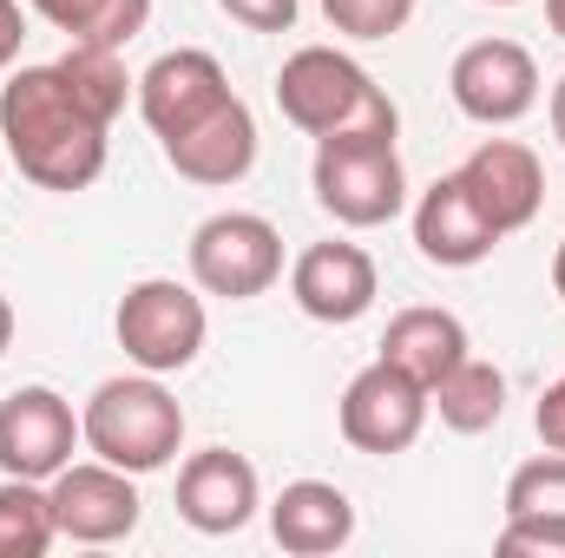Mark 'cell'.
I'll list each match as a JSON object with an SVG mask.
<instances>
[{
    "instance_id": "f1b7e54d",
    "label": "cell",
    "mask_w": 565,
    "mask_h": 558,
    "mask_svg": "<svg viewBox=\"0 0 565 558\" xmlns=\"http://www.w3.org/2000/svg\"><path fill=\"white\" fill-rule=\"evenodd\" d=\"M553 139L565 144V79L553 86Z\"/></svg>"
},
{
    "instance_id": "1f68e13d",
    "label": "cell",
    "mask_w": 565,
    "mask_h": 558,
    "mask_svg": "<svg viewBox=\"0 0 565 558\" xmlns=\"http://www.w3.org/2000/svg\"><path fill=\"white\" fill-rule=\"evenodd\" d=\"M480 7H520V0H480Z\"/></svg>"
},
{
    "instance_id": "484cf974",
    "label": "cell",
    "mask_w": 565,
    "mask_h": 558,
    "mask_svg": "<svg viewBox=\"0 0 565 558\" xmlns=\"http://www.w3.org/2000/svg\"><path fill=\"white\" fill-rule=\"evenodd\" d=\"M533 427H540V440L553 447V453H565V375L540 395V408H533Z\"/></svg>"
},
{
    "instance_id": "277c9868",
    "label": "cell",
    "mask_w": 565,
    "mask_h": 558,
    "mask_svg": "<svg viewBox=\"0 0 565 558\" xmlns=\"http://www.w3.org/2000/svg\"><path fill=\"white\" fill-rule=\"evenodd\" d=\"M309 184H316V204L349 230L395 224L408 204V171L395 139H316Z\"/></svg>"
},
{
    "instance_id": "8992f818",
    "label": "cell",
    "mask_w": 565,
    "mask_h": 558,
    "mask_svg": "<svg viewBox=\"0 0 565 558\" xmlns=\"http://www.w3.org/2000/svg\"><path fill=\"white\" fill-rule=\"evenodd\" d=\"M282 277V237L257 211H217L191 230V282L224 302H250Z\"/></svg>"
},
{
    "instance_id": "f546056e",
    "label": "cell",
    "mask_w": 565,
    "mask_h": 558,
    "mask_svg": "<svg viewBox=\"0 0 565 558\" xmlns=\"http://www.w3.org/2000/svg\"><path fill=\"white\" fill-rule=\"evenodd\" d=\"M546 20H553V33L565 40V0H546Z\"/></svg>"
},
{
    "instance_id": "603a6c76",
    "label": "cell",
    "mask_w": 565,
    "mask_h": 558,
    "mask_svg": "<svg viewBox=\"0 0 565 558\" xmlns=\"http://www.w3.org/2000/svg\"><path fill=\"white\" fill-rule=\"evenodd\" d=\"M322 13L342 40H388L415 20V0H322Z\"/></svg>"
},
{
    "instance_id": "cb8c5ba5",
    "label": "cell",
    "mask_w": 565,
    "mask_h": 558,
    "mask_svg": "<svg viewBox=\"0 0 565 558\" xmlns=\"http://www.w3.org/2000/svg\"><path fill=\"white\" fill-rule=\"evenodd\" d=\"M217 7L250 33H289L296 26V0H217Z\"/></svg>"
},
{
    "instance_id": "7a4b0ae2",
    "label": "cell",
    "mask_w": 565,
    "mask_h": 558,
    "mask_svg": "<svg viewBox=\"0 0 565 558\" xmlns=\"http://www.w3.org/2000/svg\"><path fill=\"white\" fill-rule=\"evenodd\" d=\"M277 112L309 139H395V99L335 46H296L277 73Z\"/></svg>"
},
{
    "instance_id": "7c38bea8",
    "label": "cell",
    "mask_w": 565,
    "mask_h": 558,
    "mask_svg": "<svg viewBox=\"0 0 565 558\" xmlns=\"http://www.w3.org/2000/svg\"><path fill=\"white\" fill-rule=\"evenodd\" d=\"M264 506V486H257V466L231 447H204L184 460L178 473V519L204 539H224V533H244Z\"/></svg>"
},
{
    "instance_id": "2e32d148",
    "label": "cell",
    "mask_w": 565,
    "mask_h": 558,
    "mask_svg": "<svg viewBox=\"0 0 565 558\" xmlns=\"http://www.w3.org/2000/svg\"><path fill=\"white\" fill-rule=\"evenodd\" d=\"M164 158L191 184H237V178H250V164H257V119H250V106L231 93L211 119H198L191 132L164 139Z\"/></svg>"
},
{
    "instance_id": "ba28073f",
    "label": "cell",
    "mask_w": 565,
    "mask_h": 558,
    "mask_svg": "<svg viewBox=\"0 0 565 558\" xmlns=\"http://www.w3.org/2000/svg\"><path fill=\"white\" fill-rule=\"evenodd\" d=\"M335 420H342V440H349L355 453H408L427 427V388L415 375H402L395 362L375 355V362L342 388Z\"/></svg>"
},
{
    "instance_id": "ffe728a7",
    "label": "cell",
    "mask_w": 565,
    "mask_h": 558,
    "mask_svg": "<svg viewBox=\"0 0 565 558\" xmlns=\"http://www.w3.org/2000/svg\"><path fill=\"white\" fill-rule=\"evenodd\" d=\"M40 20H53L73 46H106L126 53L151 20V0H33Z\"/></svg>"
},
{
    "instance_id": "d6986e66",
    "label": "cell",
    "mask_w": 565,
    "mask_h": 558,
    "mask_svg": "<svg viewBox=\"0 0 565 558\" xmlns=\"http://www.w3.org/2000/svg\"><path fill=\"white\" fill-rule=\"evenodd\" d=\"M427 408L440 415V427H454V433H487V427H500V415H507V375L493 362L467 355V362H454L427 388Z\"/></svg>"
},
{
    "instance_id": "44dd1931",
    "label": "cell",
    "mask_w": 565,
    "mask_h": 558,
    "mask_svg": "<svg viewBox=\"0 0 565 558\" xmlns=\"http://www.w3.org/2000/svg\"><path fill=\"white\" fill-rule=\"evenodd\" d=\"M60 539L40 480H0V558H40Z\"/></svg>"
},
{
    "instance_id": "4316f807",
    "label": "cell",
    "mask_w": 565,
    "mask_h": 558,
    "mask_svg": "<svg viewBox=\"0 0 565 558\" xmlns=\"http://www.w3.org/2000/svg\"><path fill=\"white\" fill-rule=\"evenodd\" d=\"M20 40H26V13H20V0H0V73L20 60Z\"/></svg>"
},
{
    "instance_id": "8fae6325",
    "label": "cell",
    "mask_w": 565,
    "mask_h": 558,
    "mask_svg": "<svg viewBox=\"0 0 565 558\" xmlns=\"http://www.w3.org/2000/svg\"><path fill=\"white\" fill-rule=\"evenodd\" d=\"M224 99H231V79H224L217 53H204V46L158 53L139 73V112H145V126L158 132V144L191 132L198 119H211Z\"/></svg>"
},
{
    "instance_id": "52a82bcc",
    "label": "cell",
    "mask_w": 565,
    "mask_h": 558,
    "mask_svg": "<svg viewBox=\"0 0 565 558\" xmlns=\"http://www.w3.org/2000/svg\"><path fill=\"white\" fill-rule=\"evenodd\" d=\"M46 500H53L60 539L73 546H119L139 526V486L126 466H106V460H66L46 480Z\"/></svg>"
},
{
    "instance_id": "ac0fdd59",
    "label": "cell",
    "mask_w": 565,
    "mask_h": 558,
    "mask_svg": "<svg viewBox=\"0 0 565 558\" xmlns=\"http://www.w3.org/2000/svg\"><path fill=\"white\" fill-rule=\"evenodd\" d=\"M473 348H467V322L454 315V309H402L395 322H388V335H382V362H395L402 375H415L422 388H434L454 362H467Z\"/></svg>"
},
{
    "instance_id": "7402d4cb",
    "label": "cell",
    "mask_w": 565,
    "mask_h": 558,
    "mask_svg": "<svg viewBox=\"0 0 565 558\" xmlns=\"http://www.w3.org/2000/svg\"><path fill=\"white\" fill-rule=\"evenodd\" d=\"M507 519H533V526H559L565 533V453L526 460L507 480Z\"/></svg>"
},
{
    "instance_id": "4dcf8cb0",
    "label": "cell",
    "mask_w": 565,
    "mask_h": 558,
    "mask_svg": "<svg viewBox=\"0 0 565 558\" xmlns=\"http://www.w3.org/2000/svg\"><path fill=\"white\" fill-rule=\"evenodd\" d=\"M553 289L565 296V244H559V257H553Z\"/></svg>"
},
{
    "instance_id": "3957f363",
    "label": "cell",
    "mask_w": 565,
    "mask_h": 558,
    "mask_svg": "<svg viewBox=\"0 0 565 558\" xmlns=\"http://www.w3.org/2000/svg\"><path fill=\"white\" fill-rule=\"evenodd\" d=\"M79 433L86 447L106 460V466H126L132 480L139 473H158L178 460L184 447V408L171 401V388L158 375H113L93 388L86 415H79Z\"/></svg>"
},
{
    "instance_id": "5b68a950",
    "label": "cell",
    "mask_w": 565,
    "mask_h": 558,
    "mask_svg": "<svg viewBox=\"0 0 565 558\" xmlns=\"http://www.w3.org/2000/svg\"><path fill=\"white\" fill-rule=\"evenodd\" d=\"M113 329H119L126 362H139L145 375H178V368L198 362V348L211 335V315H204L198 289H184L171 277H145L119 296Z\"/></svg>"
},
{
    "instance_id": "d4e9b609",
    "label": "cell",
    "mask_w": 565,
    "mask_h": 558,
    "mask_svg": "<svg viewBox=\"0 0 565 558\" xmlns=\"http://www.w3.org/2000/svg\"><path fill=\"white\" fill-rule=\"evenodd\" d=\"M500 552H546V558H565V533H559V526H533V519H507V526H500Z\"/></svg>"
},
{
    "instance_id": "9c48e42d",
    "label": "cell",
    "mask_w": 565,
    "mask_h": 558,
    "mask_svg": "<svg viewBox=\"0 0 565 558\" xmlns=\"http://www.w3.org/2000/svg\"><path fill=\"white\" fill-rule=\"evenodd\" d=\"M86 433H79V415H73V401L60 395V388H13L7 401H0V473L7 480H53L66 460H73V447H79Z\"/></svg>"
},
{
    "instance_id": "83f0119b",
    "label": "cell",
    "mask_w": 565,
    "mask_h": 558,
    "mask_svg": "<svg viewBox=\"0 0 565 558\" xmlns=\"http://www.w3.org/2000/svg\"><path fill=\"white\" fill-rule=\"evenodd\" d=\"M13 329H20V315H13V302H7V296H0V355H7V348H13Z\"/></svg>"
},
{
    "instance_id": "e0dca14e",
    "label": "cell",
    "mask_w": 565,
    "mask_h": 558,
    "mask_svg": "<svg viewBox=\"0 0 565 558\" xmlns=\"http://www.w3.org/2000/svg\"><path fill=\"white\" fill-rule=\"evenodd\" d=\"M270 533H277L282 552H296V558L342 552L355 539V506L329 480H289L277 493V506H270Z\"/></svg>"
},
{
    "instance_id": "5bb4252c",
    "label": "cell",
    "mask_w": 565,
    "mask_h": 558,
    "mask_svg": "<svg viewBox=\"0 0 565 558\" xmlns=\"http://www.w3.org/2000/svg\"><path fill=\"white\" fill-rule=\"evenodd\" d=\"M460 184H467V197L480 204V217H487L500 237L526 230V224L540 217V204H546V171H540L533 144H520V139L473 144L467 164H460Z\"/></svg>"
},
{
    "instance_id": "6da1fadb",
    "label": "cell",
    "mask_w": 565,
    "mask_h": 558,
    "mask_svg": "<svg viewBox=\"0 0 565 558\" xmlns=\"http://www.w3.org/2000/svg\"><path fill=\"white\" fill-rule=\"evenodd\" d=\"M0 139H7V158L20 164L26 184L86 191L106 171L113 119H99L53 60V66H20L0 86Z\"/></svg>"
},
{
    "instance_id": "4fadbf2b",
    "label": "cell",
    "mask_w": 565,
    "mask_h": 558,
    "mask_svg": "<svg viewBox=\"0 0 565 558\" xmlns=\"http://www.w3.org/2000/svg\"><path fill=\"white\" fill-rule=\"evenodd\" d=\"M375 257L362 250V244H342V237H329V244H309L296 264H289V296H296V309L309 315V322H362L369 309H375Z\"/></svg>"
},
{
    "instance_id": "9a60e30c",
    "label": "cell",
    "mask_w": 565,
    "mask_h": 558,
    "mask_svg": "<svg viewBox=\"0 0 565 558\" xmlns=\"http://www.w3.org/2000/svg\"><path fill=\"white\" fill-rule=\"evenodd\" d=\"M415 244H422L427 264H440V270H473V264L493 257L500 230L480 217V204L467 197L460 171H447V178L427 184L422 204H415Z\"/></svg>"
},
{
    "instance_id": "30bf717a",
    "label": "cell",
    "mask_w": 565,
    "mask_h": 558,
    "mask_svg": "<svg viewBox=\"0 0 565 558\" xmlns=\"http://www.w3.org/2000/svg\"><path fill=\"white\" fill-rule=\"evenodd\" d=\"M447 86H454V106L473 126H513L540 106V66L520 40H473L454 60Z\"/></svg>"
}]
</instances>
